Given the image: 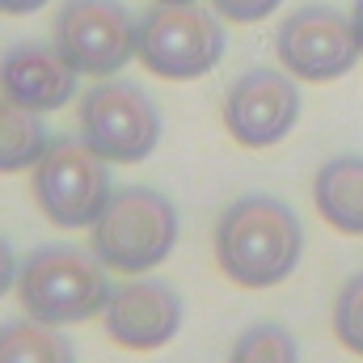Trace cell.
<instances>
[{
    "label": "cell",
    "mask_w": 363,
    "mask_h": 363,
    "mask_svg": "<svg viewBox=\"0 0 363 363\" xmlns=\"http://www.w3.org/2000/svg\"><path fill=\"white\" fill-rule=\"evenodd\" d=\"M300 123V85L283 68H250L224 93V131L241 148H274Z\"/></svg>",
    "instance_id": "cell-9"
},
{
    "label": "cell",
    "mask_w": 363,
    "mask_h": 363,
    "mask_svg": "<svg viewBox=\"0 0 363 363\" xmlns=\"http://www.w3.org/2000/svg\"><path fill=\"white\" fill-rule=\"evenodd\" d=\"M51 131L43 127V114L0 97V174H26L47 152Z\"/></svg>",
    "instance_id": "cell-14"
},
{
    "label": "cell",
    "mask_w": 363,
    "mask_h": 363,
    "mask_svg": "<svg viewBox=\"0 0 363 363\" xmlns=\"http://www.w3.org/2000/svg\"><path fill=\"white\" fill-rule=\"evenodd\" d=\"M81 140L110 165H140L161 144V110L131 81L106 77L81 97Z\"/></svg>",
    "instance_id": "cell-5"
},
{
    "label": "cell",
    "mask_w": 363,
    "mask_h": 363,
    "mask_svg": "<svg viewBox=\"0 0 363 363\" xmlns=\"http://www.w3.org/2000/svg\"><path fill=\"white\" fill-rule=\"evenodd\" d=\"M313 203L334 233L363 237V157H330L313 178Z\"/></svg>",
    "instance_id": "cell-12"
},
{
    "label": "cell",
    "mask_w": 363,
    "mask_h": 363,
    "mask_svg": "<svg viewBox=\"0 0 363 363\" xmlns=\"http://www.w3.org/2000/svg\"><path fill=\"white\" fill-rule=\"evenodd\" d=\"M0 363H77V347L64 325L17 317L0 325Z\"/></svg>",
    "instance_id": "cell-13"
},
{
    "label": "cell",
    "mask_w": 363,
    "mask_h": 363,
    "mask_svg": "<svg viewBox=\"0 0 363 363\" xmlns=\"http://www.w3.org/2000/svg\"><path fill=\"white\" fill-rule=\"evenodd\" d=\"M34 174V203L55 228H93L101 207L114 194L110 161H101L85 140H51L38 157Z\"/></svg>",
    "instance_id": "cell-6"
},
{
    "label": "cell",
    "mask_w": 363,
    "mask_h": 363,
    "mask_svg": "<svg viewBox=\"0 0 363 363\" xmlns=\"http://www.w3.org/2000/svg\"><path fill=\"white\" fill-rule=\"evenodd\" d=\"M279 4H283V0H211V9H216L224 21H233V26H254V21H267Z\"/></svg>",
    "instance_id": "cell-17"
},
{
    "label": "cell",
    "mask_w": 363,
    "mask_h": 363,
    "mask_svg": "<svg viewBox=\"0 0 363 363\" xmlns=\"http://www.w3.org/2000/svg\"><path fill=\"white\" fill-rule=\"evenodd\" d=\"M186 317L178 287L152 274H127L123 283L110 287V300L101 308L106 338L118 342L123 351H157L174 342Z\"/></svg>",
    "instance_id": "cell-10"
},
{
    "label": "cell",
    "mask_w": 363,
    "mask_h": 363,
    "mask_svg": "<svg viewBox=\"0 0 363 363\" xmlns=\"http://www.w3.org/2000/svg\"><path fill=\"white\" fill-rule=\"evenodd\" d=\"M77 85H81L77 68L51 43L21 38L0 51V97L26 106L34 114L64 110L77 97Z\"/></svg>",
    "instance_id": "cell-11"
},
{
    "label": "cell",
    "mask_w": 363,
    "mask_h": 363,
    "mask_svg": "<svg viewBox=\"0 0 363 363\" xmlns=\"http://www.w3.org/2000/svg\"><path fill=\"white\" fill-rule=\"evenodd\" d=\"M334 338L351 355H363V271L351 274L334 296Z\"/></svg>",
    "instance_id": "cell-16"
},
{
    "label": "cell",
    "mask_w": 363,
    "mask_h": 363,
    "mask_svg": "<svg viewBox=\"0 0 363 363\" xmlns=\"http://www.w3.org/2000/svg\"><path fill=\"white\" fill-rule=\"evenodd\" d=\"M17 267H21V262H17V254H13V245H9V237L0 233V296L17 287Z\"/></svg>",
    "instance_id": "cell-18"
},
{
    "label": "cell",
    "mask_w": 363,
    "mask_h": 363,
    "mask_svg": "<svg viewBox=\"0 0 363 363\" xmlns=\"http://www.w3.org/2000/svg\"><path fill=\"white\" fill-rule=\"evenodd\" d=\"M228 363H300V347L287 325L279 321H254L250 330L237 334Z\"/></svg>",
    "instance_id": "cell-15"
},
{
    "label": "cell",
    "mask_w": 363,
    "mask_h": 363,
    "mask_svg": "<svg viewBox=\"0 0 363 363\" xmlns=\"http://www.w3.org/2000/svg\"><path fill=\"white\" fill-rule=\"evenodd\" d=\"M152 4H199V0H152Z\"/></svg>",
    "instance_id": "cell-21"
},
{
    "label": "cell",
    "mask_w": 363,
    "mask_h": 363,
    "mask_svg": "<svg viewBox=\"0 0 363 363\" xmlns=\"http://www.w3.org/2000/svg\"><path fill=\"white\" fill-rule=\"evenodd\" d=\"M274 55L283 72H291L296 81L325 85V81L347 77L359 64L363 47L351 13L334 4H300L283 17L274 34Z\"/></svg>",
    "instance_id": "cell-8"
},
{
    "label": "cell",
    "mask_w": 363,
    "mask_h": 363,
    "mask_svg": "<svg viewBox=\"0 0 363 363\" xmlns=\"http://www.w3.org/2000/svg\"><path fill=\"white\" fill-rule=\"evenodd\" d=\"M182 220L169 194L152 186H118L89 228V250L106 271L148 274L178 245Z\"/></svg>",
    "instance_id": "cell-2"
},
{
    "label": "cell",
    "mask_w": 363,
    "mask_h": 363,
    "mask_svg": "<svg viewBox=\"0 0 363 363\" xmlns=\"http://www.w3.org/2000/svg\"><path fill=\"white\" fill-rule=\"evenodd\" d=\"M304 258L300 216L274 194H241L216 220V262L237 287L267 291Z\"/></svg>",
    "instance_id": "cell-1"
},
{
    "label": "cell",
    "mask_w": 363,
    "mask_h": 363,
    "mask_svg": "<svg viewBox=\"0 0 363 363\" xmlns=\"http://www.w3.org/2000/svg\"><path fill=\"white\" fill-rule=\"evenodd\" d=\"M135 30L140 17L118 0H64L51 21V47L77 68V77L106 81L135 60Z\"/></svg>",
    "instance_id": "cell-7"
},
{
    "label": "cell",
    "mask_w": 363,
    "mask_h": 363,
    "mask_svg": "<svg viewBox=\"0 0 363 363\" xmlns=\"http://www.w3.org/2000/svg\"><path fill=\"white\" fill-rule=\"evenodd\" d=\"M110 271L81 245H38L17 267V300L26 317L47 325L89 321L110 300Z\"/></svg>",
    "instance_id": "cell-3"
},
{
    "label": "cell",
    "mask_w": 363,
    "mask_h": 363,
    "mask_svg": "<svg viewBox=\"0 0 363 363\" xmlns=\"http://www.w3.org/2000/svg\"><path fill=\"white\" fill-rule=\"evenodd\" d=\"M351 21H355V34H359V47H363V0H355V9H351Z\"/></svg>",
    "instance_id": "cell-20"
},
{
    "label": "cell",
    "mask_w": 363,
    "mask_h": 363,
    "mask_svg": "<svg viewBox=\"0 0 363 363\" xmlns=\"http://www.w3.org/2000/svg\"><path fill=\"white\" fill-rule=\"evenodd\" d=\"M51 0H0V13L4 17H30V13H38V9H47Z\"/></svg>",
    "instance_id": "cell-19"
},
{
    "label": "cell",
    "mask_w": 363,
    "mask_h": 363,
    "mask_svg": "<svg viewBox=\"0 0 363 363\" xmlns=\"http://www.w3.org/2000/svg\"><path fill=\"white\" fill-rule=\"evenodd\" d=\"M135 60L161 81H199L224 60V17L203 4H152L135 30Z\"/></svg>",
    "instance_id": "cell-4"
}]
</instances>
